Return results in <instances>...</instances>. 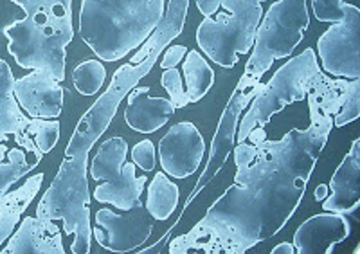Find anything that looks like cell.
<instances>
[{
  "label": "cell",
  "mask_w": 360,
  "mask_h": 254,
  "mask_svg": "<svg viewBox=\"0 0 360 254\" xmlns=\"http://www.w3.org/2000/svg\"><path fill=\"white\" fill-rule=\"evenodd\" d=\"M8 53L27 70H45L62 83L65 80L67 46L74 38L72 15L34 13L4 29Z\"/></svg>",
  "instance_id": "3"
},
{
  "label": "cell",
  "mask_w": 360,
  "mask_h": 254,
  "mask_svg": "<svg viewBox=\"0 0 360 254\" xmlns=\"http://www.w3.org/2000/svg\"><path fill=\"white\" fill-rule=\"evenodd\" d=\"M128 144L123 137H110L99 144L90 163V177L101 182L92 197L101 204H112L119 211L141 205V195L148 182L146 175H137V166L127 163Z\"/></svg>",
  "instance_id": "8"
},
{
  "label": "cell",
  "mask_w": 360,
  "mask_h": 254,
  "mask_svg": "<svg viewBox=\"0 0 360 254\" xmlns=\"http://www.w3.org/2000/svg\"><path fill=\"white\" fill-rule=\"evenodd\" d=\"M184 58L182 72L186 80V96L189 103H197L211 91L214 83V70L198 51H188Z\"/></svg>",
  "instance_id": "21"
},
{
  "label": "cell",
  "mask_w": 360,
  "mask_h": 254,
  "mask_svg": "<svg viewBox=\"0 0 360 254\" xmlns=\"http://www.w3.org/2000/svg\"><path fill=\"white\" fill-rule=\"evenodd\" d=\"M310 25L307 0H278L263 13L256 29L252 53L240 78L236 92H249L259 85L263 74L276 60L288 58L301 44Z\"/></svg>",
  "instance_id": "4"
},
{
  "label": "cell",
  "mask_w": 360,
  "mask_h": 254,
  "mask_svg": "<svg viewBox=\"0 0 360 254\" xmlns=\"http://www.w3.org/2000/svg\"><path fill=\"white\" fill-rule=\"evenodd\" d=\"M41 184H44V173H37L29 177L24 186L15 191H8L0 198V246L11 236L24 211L40 191Z\"/></svg>",
  "instance_id": "19"
},
{
  "label": "cell",
  "mask_w": 360,
  "mask_h": 254,
  "mask_svg": "<svg viewBox=\"0 0 360 254\" xmlns=\"http://www.w3.org/2000/svg\"><path fill=\"white\" fill-rule=\"evenodd\" d=\"M107 80V69L101 63V60H85L78 63L72 70L74 89L82 96H94L101 91Z\"/></svg>",
  "instance_id": "23"
},
{
  "label": "cell",
  "mask_w": 360,
  "mask_h": 254,
  "mask_svg": "<svg viewBox=\"0 0 360 254\" xmlns=\"http://www.w3.org/2000/svg\"><path fill=\"white\" fill-rule=\"evenodd\" d=\"M37 166V160H29V155L25 153L24 148H9L6 160L0 163V198L4 197L15 182L20 181L22 177L27 175L29 172H33Z\"/></svg>",
  "instance_id": "22"
},
{
  "label": "cell",
  "mask_w": 360,
  "mask_h": 254,
  "mask_svg": "<svg viewBox=\"0 0 360 254\" xmlns=\"http://www.w3.org/2000/svg\"><path fill=\"white\" fill-rule=\"evenodd\" d=\"M360 114V92L353 94L348 101L344 103L339 114L333 115V127H344V125L353 123Z\"/></svg>",
  "instance_id": "29"
},
{
  "label": "cell",
  "mask_w": 360,
  "mask_h": 254,
  "mask_svg": "<svg viewBox=\"0 0 360 254\" xmlns=\"http://www.w3.org/2000/svg\"><path fill=\"white\" fill-rule=\"evenodd\" d=\"M332 195L323 201L324 211L340 215H355L360 205V139L353 141L348 155L332 175Z\"/></svg>",
  "instance_id": "15"
},
{
  "label": "cell",
  "mask_w": 360,
  "mask_h": 254,
  "mask_svg": "<svg viewBox=\"0 0 360 254\" xmlns=\"http://www.w3.org/2000/svg\"><path fill=\"white\" fill-rule=\"evenodd\" d=\"M92 236L96 242L112 253H131L148 242L153 233V218L143 204L124 213L103 208L96 213Z\"/></svg>",
  "instance_id": "10"
},
{
  "label": "cell",
  "mask_w": 360,
  "mask_h": 254,
  "mask_svg": "<svg viewBox=\"0 0 360 254\" xmlns=\"http://www.w3.org/2000/svg\"><path fill=\"white\" fill-rule=\"evenodd\" d=\"M324 72L344 80H360V11L330 25L317 40Z\"/></svg>",
  "instance_id": "9"
},
{
  "label": "cell",
  "mask_w": 360,
  "mask_h": 254,
  "mask_svg": "<svg viewBox=\"0 0 360 254\" xmlns=\"http://www.w3.org/2000/svg\"><path fill=\"white\" fill-rule=\"evenodd\" d=\"M258 2H265V0H258Z\"/></svg>",
  "instance_id": "34"
},
{
  "label": "cell",
  "mask_w": 360,
  "mask_h": 254,
  "mask_svg": "<svg viewBox=\"0 0 360 254\" xmlns=\"http://www.w3.org/2000/svg\"><path fill=\"white\" fill-rule=\"evenodd\" d=\"M13 96L29 118L58 119L62 114L63 87L45 70H33L15 80Z\"/></svg>",
  "instance_id": "12"
},
{
  "label": "cell",
  "mask_w": 360,
  "mask_h": 254,
  "mask_svg": "<svg viewBox=\"0 0 360 254\" xmlns=\"http://www.w3.org/2000/svg\"><path fill=\"white\" fill-rule=\"evenodd\" d=\"M180 189L169 177L164 172L155 173L153 181L148 186V197H146V211L152 215L153 220H168L175 213L176 205H179Z\"/></svg>",
  "instance_id": "20"
},
{
  "label": "cell",
  "mask_w": 360,
  "mask_h": 254,
  "mask_svg": "<svg viewBox=\"0 0 360 254\" xmlns=\"http://www.w3.org/2000/svg\"><path fill=\"white\" fill-rule=\"evenodd\" d=\"M349 234L352 224L346 215L324 211L307 218L295 231L292 243L297 254H330Z\"/></svg>",
  "instance_id": "14"
},
{
  "label": "cell",
  "mask_w": 360,
  "mask_h": 254,
  "mask_svg": "<svg viewBox=\"0 0 360 254\" xmlns=\"http://www.w3.org/2000/svg\"><path fill=\"white\" fill-rule=\"evenodd\" d=\"M160 85L166 89L169 96V101L176 108H184L188 105V96H186V89L182 85V76H180V70H176V67L173 69H166L162 72V78H160Z\"/></svg>",
  "instance_id": "26"
},
{
  "label": "cell",
  "mask_w": 360,
  "mask_h": 254,
  "mask_svg": "<svg viewBox=\"0 0 360 254\" xmlns=\"http://www.w3.org/2000/svg\"><path fill=\"white\" fill-rule=\"evenodd\" d=\"M11 2L20 6L25 15H34V13L72 15V0H11Z\"/></svg>",
  "instance_id": "25"
},
{
  "label": "cell",
  "mask_w": 360,
  "mask_h": 254,
  "mask_svg": "<svg viewBox=\"0 0 360 254\" xmlns=\"http://www.w3.org/2000/svg\"><path fill=\"white\" fill-rule=\"evenodd\" d=\"M311 9H314L315 18L319 22L337 24V22L348 18L359 8L344 2V0H311Z\"/></svg>",
  "instance_id": "24"
},
{
  "label": "cell",
  "mask_w": 360,
  "mask_h": 254,
  "mask_svg": "<svg viewBox=\"0 0 360 254\" xmlns=\"http://www.w3.org/2000/svg\"><path fill=\"white\" fill-rule=\"evenodd\" d=\"M197 2L198 11L204 15V17H213L221 9V2L224 0H195Z\"/></svg>",
  "instance_id": "31"
},
{
  "label": "cell",
  "mask_w": 360,
  "mask_h": 254,
  "mask_svg": "<svg viewBox=\"0 0 360 254\" xmlns=\"http://www.w3.org/2000/svg\"><path fill=\"white\" fill-rule=\"evenodd\" d=\"M360 92V80L328 76L307 96L310 127L292 128L279 141H269L256 128L236 143L234 182L205 217L169 242V253L243 254L276 236L294 217L307 191L315 164L332 134L333 115Z\"/></svg>",
  "instance_id": "1"
},
{
  "label": "cell",
  "mask_w": 360,
  "mask_h": 254,
  "mask_svg": "<svg viewBox=\"0 0 360 254\" xmlns=\"http://www.w3.org/2000/svg\"><path fill=\"white\" fill-rule=\"evenodd\" d=\"M326 78L328 74L321 70L314 49H304L301 54L290 58L254 96L249 110L238 123L236 143L247 141L250 132L256 128H265L272 115L279 114L287 105L307 99V96Z\"/></svg>",
  "instance_id": "5"
},
{
  "label": "cell",
  "mask_w": 360,
  "mask_h": 254,
  "mask_svg": "<svg viewBox=\"0 0 360 254\" xmlns=\"http://www.w3.org/2000/svg\"><path fill=\"white\" fill-rule=\"evenodd\" d=\"M328 193H330V186L328 184H319L317 188H315V193L314 197L317 202H323L324 198L328 197Z\"/></svg>",
  "instance_id": "33"
},
{
  "label": "cell",
  "mask_w": 360,
  "mask_h": 254,
  "mask_svg": "<svg viewBox=\"0 0 360 254\" xmlns=\"http://www.w3.org/2000/svg\"><path fill=\"white\" fill-rule=\"evenodd\" d=\"M164 13L166 0H83L79 34L101 62H117L152 37Z\"/></svg>",
  "instance_id": "2"
},
{
  "label": "cell",
  "mask_w": 360,
  "mask_h": 254,
  "mask_svg": "<svg viewBox=\"0 0 360 254\" xmlns=\"http://www.w3.org/2000/svg\"><path fill=\"white\" fill-rule=\"evenodd\" d=\"M221 8L217 17H205L198 25L197 44L209 60L231 69L240 54L252 49L263 8L258 0H224Z\"/></svg>",
  "instance_id": "7"
},
{
  "label": "cell",
  "mask_w": 360,
  "mask_h": 254,
  "mask_svg": "<svg viewBox=\"0 0 360 254\" xmlns=\"http://www.w3.org/2000/svg\"><path fill=\"white\" fill-rule=\"evenodd\" d=\"M295 253V247L294 243H288V242H281L272 249V254H294Z\"/></svg>",
  "instance_id": "32"
},
{
  "label": "cell",
  "mask_w": 360,
  "mask_h": 254,
  "mask_svg": "<svg viewBox=\"0 0 360 254\" xmlns=\"http://www.w3.org/2000/svg\"><path fill=\"white\" fill-rule=\"evenodd\" d=\"M62 231L54 220L25 217L2 254H63Z\"/></svg>",
  "instance_id": "16"
},
{
  "label": "cell",
  "mask_w": 360,
  "mask_h": 254,
  "mask_svg": "<svg viewBox=\"0 0 360 254\" xmlns=\"http://www.w3.org/2000/svg\"><path fill=\"white\" fill-rule=\"evenodd\" d=\"M159 56H146L141 63H124L112 76L108 89L94 101V105L83 114L78 127L74 130L69 144L65 148V160L58 172L74 175H86V159L99 137L108 130L119 105L128 96V92L137 87V83L146 76Z\"/></svg>",
  "instance_id": "6"
},
{
  "label": "cell",
  "mask_w": 360,
  "mask_h": 254,
  "mask_svg": "<svg viewBox=\"0 0 360 254\" xmlns=\"http://www.w3.org/2000/svg\"><path fill=\"white\" fill-rule=\"evenodd\" d=\"M205 143L198 128L189 121L173 125L159 141V160L162 172L173 179H188L200 168Z\"/></svg>",
  "instance_id": "11"
},
{
  "label": "cell",
  "mask_w": 360,
  "mask_h": 254,
  "mask_svg": "<svg viewBox=\"0 0 360 254\" xmlns=\"http://www.w3.org/2000/svg\"><path fill=\"white\" fill-rule=\"evenodd\" d=\"M150 87H134L127 96L124 121L141 134H153L175 114V107L166 98H150Z\"/></svg>",
  "instance_id": "17"
},
{
  "label": "cell",
  "mask_w": 360,
  "mask_h": 254,
  "mask_svg": "<svg viewBox=\"0 0 360 254\" xmlns=\"http://www.w3.org/2000/svg\"><path fill=\"white\" fill-rule=\"evenodd\" d=\"M13 85H15V76L11 72V67L0 58V110H4L17 101L13 96Z\"/></svg>",
  "instance_id": "28"
},
{
  "label": "cell",
  "mask_w": 360,
  "mask_h": 254,
  "mask_svg": "<svg viewBox=\"0 0 360 254\" xmlns=\"http://www.w3.org/2000/svg\"><path fill=\"white\" fill-rule=\"evenodd\" d=\"M186 53H188V47L168 46L166 47V53H164V56H162V62H160V67H162L164 70L173 69V67L179 65L180 60L186 56Z\"/></svg>",
  "instance_id": "30"
},
{
  "label": "cell",
  "mask_w": 360,
  "mask_h": 254,
  "mask_svg": "<svg viewBox=\"0 0 360 254\" xmlns=\"http://www.w3.org/2000/svg\"><path fill=\"white\" fill-rule=\"evenodd\" d=\"M131 163H134L135 166H139L143 172H153L157 164L155 144L150 139L139 141V143L131 148Z\"/></svg>",
  "instance_id": "27"
},
{
  "label": "cell",
  "mask_w": 360,
  "mask_h": 254,
  "mask_svg": "<svg viewBox=\"0 0 360 254\" xmlns=\"http://www.w3.org/2000/svg\"><path fill=\"white\" fill-rule=\"evenodd\" d=\"M262 87L263 83H259L258 87H254L252 91L249 92H233L229 103H227V107H225L224 114H221L220 125H218V130L213 137V143H211V153H209L207 166H205L204 173H202V177L198 179L197 188L191 193L188 204L193 198L197 197L198 193H200V189L213 179L214 173H218L221 170V166H224L225 160H227V155H229L231 148H233L234 144L238 123H240V115L243 114L245 107L252 101L254 96L258 94ZM188 204H186V208H188Z\"/></svg>",
  "instance_id": "13"
},
{
  "label": "cell",
  "mask_w": 360,
  "mask_h": 254,
  "mask_svg": "<svg viewBox=\"0 0 360 254\" xmlns=\"http://www.w3.org/2000/svg\"><path fill=\"white\" fill-rule=\"evenodd\" d=\"M41 119L29 118L20 107L18 103L15 101L13 105H9L8 108L0 110V163L6 160L8 157V141L9 136H15V143L20 148H24L25 153H27L31 159H34L37 163H40L41 155L34 144V134H37V128L40 127Z\"/></svg>",
  "instance_id": "18"
}]
</instances>
